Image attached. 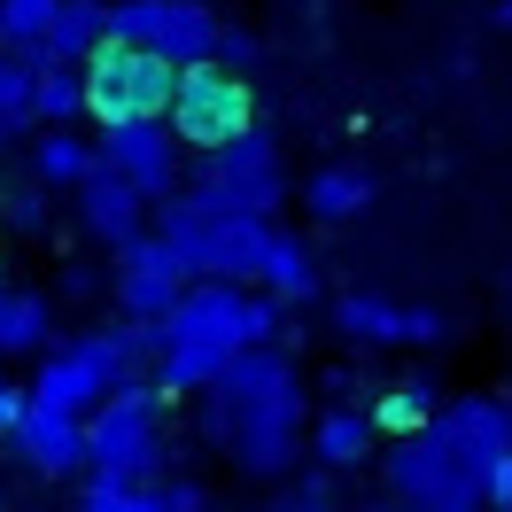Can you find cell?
<instances>
[{"label":"cell","mask_w":512,"mask_h":512,"mask_svg":"<svg viewBox=\"0 0 512 512\" xmlns=\"http://www.w3.org/2000/svg\"><path fill=\"white\" fill-rule=\"evenodd\" d=\"M202 435L233 458L241 481H288L303 466V435H311V396L288 350H249L233 357L210 396H202Z\"/></svg>","instance_id":"obj_1"},{"label":"cell","mask_w":512,"mask_h":512,"mask_svg":"<svg viewBox=\"0 0 512 512\" xmlns=\"http://www.w3.org/2000/svg\"><path fill=\"white\" fill-rule=\"evenodd\" d=\"M288 342V311L264 288H233V280H194L179 311L156 326V373L163 396H210L233 373V357L280 350Z\"/></svg>","instance_id":"obj_2"},{"label":"cell","mask_w":512,"mask_h":512,"mask_svg":"<svg viewBox=\"0 0 512 512\" xmlns=\"http://www.w3.org/2000/svg\"><path fill=\"white\" fill-rule=\"evenodd\" d=\"M272 218H249V210H233L210 179H194L179 187L171 202L156 210V241L179 264H187V280H233V288H256V272H264V249H272Z\"/></svg>","instance_id":"obj_3"},{"label":"cell","mask_w":512,"mask_h":512,"mask_svg":"<svg viewBox=\"0 0 512 512\" xmlns=\"http://www.w3.org/2000/svg\"><path fill=\"white\" fill-rule=\"evenodd\" d=\"M163 396L156 381H132L117 396H101L86 412V474L94 481H163L171 435H163Z\"/></svg>","instance_id":"obj_4"},{"label":"cell","mask_w":512,"mask_h":512,"mask_svg":"<svg viewBox=\"0 0 512 512\" xmlns=\"http://www.w3.org/2000/svg\"><path fill=\"white\" fill-rule=\"evenodd\" d=\"M381 481H388V505H404V512H489L481 505V474L435 435V427L388 443L381 450Z\"/></svg>","instance_id":"obj_5"},{"label":"cell","mask_w":512,"mask_h":512,"mask_svg":"<svg viewBox=\"0 0 512 512\" xmlns=\"http://www.w3.org/2000/svg\"><path fill=\"white\" fill-rule=\"evenodd\" d=\"M163 125H171L179 148L218 156L225 140H241V132L256 125V94H249V78H233V70H218V63H194V70H179Z\"/></svg>","instance_id":"obj_6"},{"label":"cell","mask_w":512,"mask_h":512,"mask_svg":"<svg viewBox=\"0 0 512 512\" xmlns=\"http://www.w3.org/2000/svg\"><path fill=\"white\" fill-rule=\"evenodd\" d=\"M109 39L148 47L171 70L218 63V8L210 0H109Z\"/></svg>","instance_id":"obj_7"},{"label":"cell","mask_w":512,"mask_h":512,"mask_svg":"<svg viewBox=\"0 0 512 512\" xmlns=\"http://www.w3.org/2000/svg\"><path fill=\"white\" fill-rule=\"evenodd\" d=\"M171 86H179V70L148 55V47H101L94 63H86V117L94 125H156L163 109H171Z\"/></svg>","instance_id":"obj_8"},{"label":"cell","mask_w":512,"mask_h":512,"mask_svg":"<svg viewBox=\"0 0 512 512\" xmlns=\"http://www.w3.org/2000/svg\"><path fill=\"white\" fill-rule=\"evenodd\" d=\"M94 171H109V179H125L148 210H163L171 194L187 187L179 171H187V148L171 140V125H101L94 132Z\"/></svg>","instance_id":"obj_9"},{"label":"cell","mask_w":512,"mask_h":512,"mask_svg":"<svg viewBox=\"0 0 512 512\" xmlns=\"http://www.w3.org/2000/svg\"><path fill=\"white\" fill-rule=\"evenodd\" d=\"M334 334L357 342V350H435L450 334V319L427 311V303H396L381 288H350L334 295Z\"/></svg>","instance_id":"obj_10"},{"label":"cell","mask_w":512,"mask_h":512,"mask_svg":"<svg viewBox=\"0 0 512 512\" xmlns=\"http://www.w3.org/2000/svg\"><path fill=\"white\" fill-rule=\"evenodd\" d=\"M187 288H194L187 264L156 241V225H148L132 249H117V264H109V303H117V319H132V326H163Z\"/></svg>","instance_id":"obj_11"},{"label":"cell","mask_w":512,"mask_h":512,"mask_svg":"<svg viewBox=\"0 0 512 512\" xmlns=\"http://www.w3.org/2000/svg\"><path fill=\"white\" fill-rule=\"evenodd\" d=\"M202 179H210L233 210H249V218H272V210L288 202V163H280V140L264 125H249L241 140H225L218 156H202Z\"/></svg>","instance_id":"obj_12"},{"label":"cell","mask_w":512,"mask_h":512,"mask_svg":"<svg viewBox=\"0 0 512 512\" xmlns=\"http://www.w3.org/2000/svg\"><path fill=\"white\" fill-rule=\"evenodd\" d=\"M8 450H16V466L39 474V481H78L86 474V419L24 404V419L8 427Z\"/></svg>","instance_id":"obj_13"},{"label":"cell","mask_w":512,"mask_h":512,"mask_svg":"<svg viewBox=\"0 0 512 512\" xmlns=\"http://www.w3.org/2000/svg\"><path fill=\"white\" fill-rule=\"evenodd\" d=\"M435 435H443V443L481 474L489 458H505V450H512V396H505V388L443 396V412H435Z\"/></svg>","instance_id":"obj_14"},{"label":"cell","mask_w":512,"mask_h":512,"mask_svg":"<svg viewBox=\"0 0 512 512\" xmlns=\"http://www.w3.org/2000/svg\"><path fill=\"white\" fill-rule=\"evenodd\" d=\"M70 210H78V233H86L94 249H109V256L132 249V241H140V233L156 225V210H148V202H140L125 179H109V171H94L86 187L70 194Z\"/></svg>","instance_id":"obj_15"},{"label":"cell","mask_w":512,"mask_h":512,"mask_svg":"<svg viewBox=\"0 0 512 512\" xmlns=\"http://www.w3.org/2000/svg\"><path fill=\"white\" fill-rule=\"evenodd\" d=\"M303 443H311V466H319V474L342 481V474H357V466H373L381 427H373V412H365V404H319Z\"/></svg>","instance_id":"obj_16"},{"label":"cell","mask_w":512,"mask_h":512,"mask_svg":"<svg viewBox=\"0 0 512 512\" xmlns=\"http://www.w3.org/2000/svg\"><path fill=\"white\" fill-rule=\"evenodd\" d=\"M373 194H381V179H373V163H357V156H334L319 163L311 179H303V210L319 225H350L373 210Z\"/></svg>","instance_id":"obj_17"},{"label":"cell","mask_w":512,"mask_h":512,"mask_svg":"<svg viewBox=\"0 0 512 512\" xmlns=\"http://www.w3.org/2000/svg\"><path fill=\"white\" fill-rule=\"evenodd\" d=\"M256 288L272 295L280 311H303V303H319V295H326V272H319V256H311V241H303V233H272Z\"/></svg>","instance_id":"obj_18"},{"label":"cell","mask_w":512,"mask_h":512,"mask_svg":"<svg viewBox=\"0 0 512 512\" xmlns=\"http://www.w3.org/2000/svg\"><path fill=\"white\" fill-rule=\"evenodd\" d=\"M24 179L47 187V194H78L94 179V140H78L70 125H39L32 156H24Z\"/></svg>","instance_id":"obj_19"},{"label":"cell","mask_w":512,"mask_h":512,"mask_svg":"<svg viewBox=\"0 0 512 512\" xmlns=\"http://www.w3.org/2000/svg\"><path fill=\"white\" fill-rule=\"evenodd\" d=\"M47 350H55V303L39 288L0 280V365L8 357H47Z\"/></svg>","instance_id":"obj_20"},{"label":"cell","mask_w":512,"mask_h":512,"mask_svg":"<svg viewBox=\"0 0 512 512\" xmlns=\"http://www.w3.org/2000/svg\"><path fill=\"white\" fill-rule=\"evenodd\" d=\"M109 47V0H55V32H47V55L39 63H94Z\"/></svg>","instance_id":"obj_21"},{"label":"cell","mask_w":512,"mask_h":512,"mask_svg":"<svg viewBox=\"0 0 512 512\" xmlns=\"http://www.w3.org/2000/svg\"><path fill=\"white\" fill-rule=\"evenodd\" d=\"M373 427H381V443H404V435H419V427H435V412H443V396H435V381H396V388H381L373 404Z\"/></svg>","instance_id":"obj_22"},{"label":"cell","mask_w":512,"mask_h":512,"mask_svg":"<svg viewBox=\"0 0 512 512\" xmlns=\"http://www.w3.org/2000/svg\"><path fill=\"white\" fill-rule=\"evenodd\" d=\"M78 117H86V70L39 63L32 70V125H78Z\"/></svg>","instance_id":"obj_23"},{"label":"cell","mask_w":512,"mask_h":512,"mask_svg":"<svg viewBox=\"0 0 512 512\" xmlns=\"http://www.w3.org/2000/svg\"><path fill=\"white\" fill-rule=\"evenodd\" d=\"M47 32H55V0H0V55H16V63L39 70Z\"/></svg>","instance_id":"obj_24"},{"label":"cell","mask_w":512,"mask_h":512,"mask_svg":"<svg viewBox=\"0 0 512 512\" xmlns=\"http://www.w3.org/2000/svg\"><path fill=\"white\" fill-rule=\"evenodd\" d=\"M78 512H163V481H94V474H78Z\"/></svg>","instance_id":"obj_25"},{"label":"cell","mask_w":512,"mask_h":512,"mask_svg":"<svg viewBox=\"0 0 512 512\" xmlns=\"http://www.w3.org/2000/svg\"><path fill=\"white\" fill-rule=\"evenodd\" d=\"M55 194L32 187V179H16V187H0V233H16V241H47V225H55V210H47Z\"/></svg>","instance_id":"obj_26"},{"label":"cell","mask_w":512,"mask_h":512,"mask_svg":"<svg viewBox=\"0 0 512 512\" xmlns=\"http://www.w3.org/2000/svg\"><path fill=\"white\" fill-rule=\"evenodd\" d=\"M32 132V63L0 55V148H16Z\"/></svg>","instance_id":"obj_27"},{"label":"cell","mask_w":512,"mask_h":512,"mask_svg":"<svg viewBox=\"0 0 512 512\" xmlns=\"http://www.w3.org/2000/svg\"><path fill=\"white\" fill-rule=\"evenodd\" d=\"M264 512H334V474H288Z\"/></svg>","instance_id":"obj_28"},{"label":"cell","mask_w":512,"mask_h":512,"mask_svg":"<svg viewBox=\"0 0 512 512\" xmlns=\"http://www.w3.org/2000/svg\"><path fill=\"white\" fill-rule=\"evenodd\" d=\"M256 63H264V39H249V32H233V24H218V70L249 78Z\"/></svg>","instance_id":"obj_29"},{"label":"cell","mask_w":512,"mask_h":512,"mask_svg":"<svg viewBox=\"0 0 512 512\" xmlns=\"http://www.w3.org/2000/svg\"><path fill=\"white\" fill-rule=\"evenodd\" d=\"M163 512H210V489L194 474H163Z\"/></svg>","instance_id":"obj_30"},{"label":"cell","mask_w":512,"mask_h":512,"mask_svg":"<svg viewBox=\"0 0 512 512\" xmlns=\"http://www.w3.org/2000/svg\"><path fill=\"white\" fill-rule=\"evenodd\" d=\"M481 505H489V512H512V450L481 466Z\"/></svg>","instance_id":"obj_31"},{"label":"cell","mask_w":512,"mask_h":512,"mask_svg":"<svg viewBox=\"0 0 512 512\" xmlns=\"http://www.w3.org/2000/svg\"><path fill=\"white\" fill-rule=\"evenodd\" d=\"M94 295H109V272H94V264H70V272H63V303H94Z\"/></svg>","instance_id":"obj_32"},{"label":"cell","mask_w":512,"mask_h":512,"mask_svg":"<svg viewBox=\"0 0 512 512\" xmlns=\"http://www.w3.org/2000/svg\"><path fill=\"white\" fill-rule=\"evenodd\" d=\"M319 396H326V404H357V396H365V381H357L350 365H334V373H319Z\"/></svg>","instance_id":"obj_33"},{"label":"cell","mask_w":512,"mask_h":512,"mask_svg":"<svg viewBox=\"0 0 512 512\" xmlns=\"http://www.w3.org/2000/svg\"><path fill=\"white\" fill-rule=\"evenodd\" d=\"M24 404H32V396H24V388L8 381V365H0V443H8V427L24 419Z\"/></svg>","instance_id":"obj_34"},{"label":"cell","mask_w":512,"mask_h":512,"mask_svg":"<svg viewBox=\"0 0 512 512\" xmlns=\"http://www.w3.org/2000/svg\"><path fill=\"white\" fill-rule=\"evenodd\" d=\"M497 24H505V32H512V0H497Z\"/></svg>","instance_id":"obj_35"},{"label":"cell","mask_w":512,"mask_h":512,"mask_svg":"<svg viewBox=\"0 0 512 512\" xmlns=\"http://www.w3.org/2000/svg\"><path fill=\"white\" fill-rule=\"evenodd\" d=\"M0 280H8V233H0Z\"/></svg>","instance_id":"obj_36"},{"label":"cell","mask_w":512,"mask_h":512,"mask_svg":"<svg viewBox=\"0 0 512 512\" xmlns=\"http://www.w3.org/2000/svg\"><path fill=\"white\" fill-rule=\"evenodd\" d=\"M357 512H404V505H357Z\"/></svg>","instance_id":"obj_37"},{"label":"cell","mask_w":512,"mask_h":512,"mask_svg":"<svg viewBox=\"0 0 512 512\" xmlns=\"http://www.w3.org/2000/svg\"><path fill=\"white\" fill-rule=\"evenodd\" d=\"M0 512H8V489H0Z\"/></svg>","instance_id":"obj_38"}]
</instances>
